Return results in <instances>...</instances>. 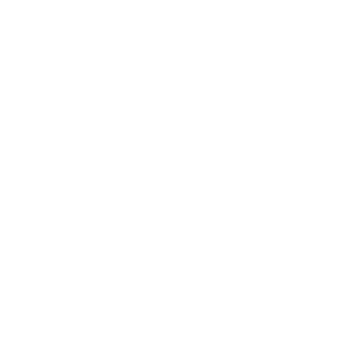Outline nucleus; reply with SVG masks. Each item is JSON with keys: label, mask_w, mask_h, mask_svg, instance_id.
I'll list each match as a JSON object with an SVG mask.
<instances>
[]
</instances>
